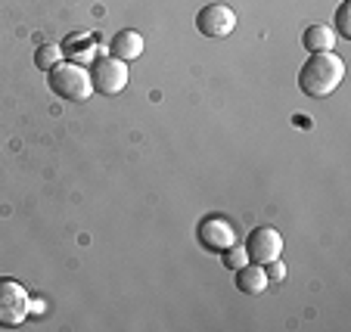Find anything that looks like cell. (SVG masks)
<instances>
[{"instance_id":"6da1fadb","label":"cell","mask_w":351,"mask_h":332,"mask_svg":"<svg viewBox=\"0 0 351 332\" xmlns=\"http://www.w3.org/2000/svg\"><path fill=\"white\" fill-rule=\"evenodd\" d=\"M342 78H345L342 56L326 50V53H311L305 60V66L298 72V87H302V93L311 97V100H324V97H330V93L342 84Z\"/></svg>"},{"instance_id":"7a4b0ae2","label":"cell","mask_w":351,"mask_h":332,"mask_svg":"<svg viewBox=\"0 0 351 332\" xmlns=\"http://www.w3.org/2000/svg\"><path fill=\"white\" fill-rule=\"evenodd\" d=\"M47 87L66 103H84L93 97V81L81 62H60L47 72Z\"/></svg>"},{"instance_id":"3957f363","label":"cell","mask_w":351,"mask_h":332,"mask_svg":"<svg viewBox=\"0 0 351 332\" xmlns=\"http://www.w3.org/2000/svg\"><path fill=\"white\" fill-rule=\"evenodd\" d=\"M32 311V298L22 283L10 277H0V329H16L28 320Z\"/></svg>"},{"instance_id":"277c9868","label":"cell","mask_w":351,"mask_h":332,"mask_svg":"<svg viewBox=\"0 0 351 332\" xmlns=\"http://www.w3.org/2000/svg\"><path fill=\"white\" fill-rule=\"evenodd\" d=\"M128 62L115 60V56H97L90 66V81H93V90L103 93V97H115L128 87Z\"/></svg>"},{"instance_id":"5b68a950","label":"cell","mask_w":351,"mask_h":332,"mask_svg":"<svg viewBox=\"0 0 351 332\" xmlns=\"http://www.w3.org/2000/svg\"><path fill=\"white\" fill-rule=\"evenodd\" d=\"M196 28L206 38H227L237 28V13L224 3H208L196 13Z\"/></svg>"},{"instance_id":"8992f818","label":"cell","mask_w":351,"mask_h":332,"mask_svg":"<svg viewBox=\"0 0 351 332\" xmlns=\"http://www.w3.org/2000/svg\"><path fill=\"white\" fill-rule=\"evenodd\" d=\"M196 236L199 242H202V248H208V252H227V248L237 242V230H233V224L227 218H206L202 224L196 227Z\"/></svg>"},{"instance_id":"52a82bcc","label":"cell","mask_w":351,"mask_h":332,"mask_svg":"<svg viewBox=\"0 0 351 332\" xmlns=\"http://www.w3.org/2000/svg\"><path fill=\"white\" fill-rule=\"evenodd\" d=\"M245 252H249V261L255 264H267V261L280 258L283 252V236H280L274 227H255L245 240Z\"/></svg>"},{"instance_id":"ba28073f","label":"cell","mask_w":351,"mask_h":332,"mask_svg":"<svg viewBox=\"0 0 351 332\" xmlns=\"http://www.w3.org/2000/svg\"><path fill=\"white\" fill-rule=\"evenodd\" d=\"M140 53H143V34L134 31V28H121L112 38V44H109V56H115L121 62L137 60Z\"/></svg>"},{"instance_id":"9c48e42d","label":"cell","mask_w":351,"mask_h":332,"mask_svg":"<svg viewBox=\"0 0 351 332\" xmlns=\"http://www.w3.org/2000/svg\"><path fill=\"white\" fill-rule=\"evenodd\" d=\"M267 283H271V277H267L265 264H255V261H249V264H243L237 270V289L243 295H261L267 289Z\"/></svg>"},{"instance_id":"30bf717a","label":"cell","mask_w":351,"mask_h":332,"mask_svg":"<svg viewBox=\"0 0 351 332\" xmlns=\"http://www.w3.org/2000/svg\"><path fill=\"white\" fill-rule=\"evenodd\" d=\"M332 44H336V31L330 25H308L302 31V47L308 53H326L332 50Z\"/></svg>"},{"instance_id":"8fae6325","label":"cell","mask_w":351,"mask_h":332,"mask_svg":"<svg viewBox=\"0 0 351 332\" xmlns=\"http://www.w3.org/2000/svg\"><path fill=\"white\" fill-rule=\"evenodd\" d=\"M62 53H66V50H62L60 44H40L38 50H34V66H38L40 72H50L53 66L62 62Z\"/></svg>"},{"instance_id":"7c38bea8","label":"cell","mask_w":351,"mask_h":332,"mask_svg":"<svg viewBox=\"0 0 351 332\" xmlns=\"http://www.w3.org/2000/svg\"><path fill=\"white\" fill-rule=\"evenodd\" d=\"M336 34L339 38H351V3L342 0L336 10Z\"/></svg>"},{"instance_id":"4fadbf2b","label":"cell","mask_w":351,"mask_h":332,"mask_svg":"<svg viewBox=\"0 0 351 332\" xmlns=\"http://www.w3.org/2000/svg\"><path fill=\"white\" fill-rule=\"evenodd\" d=\"M221 255H224V264L230 267V270H239L243 264H249V252H245V246L239 248L237 242H233V246L227 248V252H221Z\"/></svg>"},{"instance_id":"5bb4252c","label":"cell","mask_w":351,"mask_h":332,"mask_svg":"<svg viewBox=\"0 0 351 332\" xmlns=\"http://www.w3.org/2000/svg\"><path fill=\"white\" fill-rule=\"evenodd\" d=\"M265 270H267V277H271V279H277V283L286 277V267H283V261H280V258L267 261V264H265Z\"/></svg>"}]
</instances>
